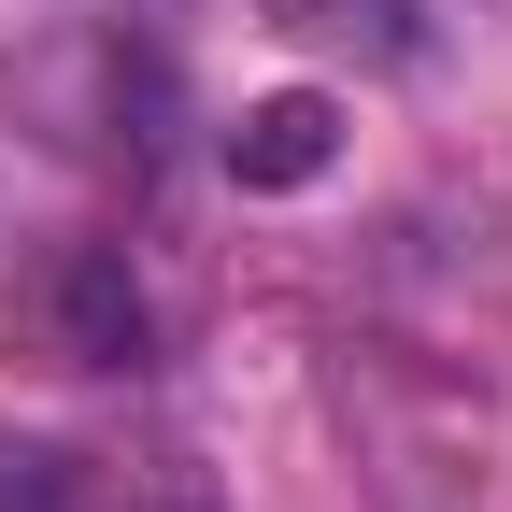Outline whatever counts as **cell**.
Here are the masks:
<instances>
[{
    "label": "cell",
    "mask_w": 512,
    "mask_h": 512,
    "mask_svg": "<svg viewBox=\"0 0 512 512\" xmlns=\"http://www.w3.org/2000/svg\"><path fill=\"white\" fill-rule=\"evenodd\" d=\"M86 456H57V441H0V512H72Z\"/></svg>",
    "instance_id": "3957f363"
},
{
    "label": "cell",
    "mask_w": 512,
    "mask_h": 512,
    "mask_svg": "<svg viewBox=\"0 0 512 512\" xmlns=\"http://www.w3.org/2000/svg\"><path fill=\"white\" fill-rule=\"evenodd\" d=\"M43 328H57L72 370H143V285H128L100 242H72V256H57V285H43Z\"/></svg>",
    "instance_id": "6da1fadb"
},
{
    "label": "cell",
    "mask_w": 512,
    "mask_h": 512,
    "mask_svg": "<svg viewBox=\"0 0 512 512\" xmlns=\"http://www.w3.org/2000/svg\"><path fill=\"white\" fill-rule=\"evenodd\" d=\"M72 512H185V498H143V484H100V470H86V484H72Z\"/></svg>",
    "instance_id": "277c9868"
},
{
    "label": "cell",
    "mask_w": 512,
    "mask_h": 512,
    "mask_svg": "<svg viewBox=\"0 0 512 512\" xmlns=\"http://www.w3.org/2000/svg\"><path fill=\"white\" fill-rule=\"evenodd\" d=\"M328 157H342V114L313 100V86H285V100H256V114L228 128V171H242V185H313Z\"/></svg>",
    "instance_id": "7a4b0ae2"
}]
</instances>
